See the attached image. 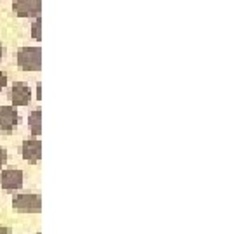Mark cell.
<instances>
[{"mask_svg": "<svg viewBox=\"0 0 250 234\" xmlns=\"http://www.w3.org/2000/svg\"><path fill=\"white\" fill-rule=\"evenodd\" d=\"M37 98L42 99V89H40V85H37Z\"/></svg>", "mask_w": 250, "mask_h": 234, "instance_id": "obj_13", "label": "cell"}, {"mask_svg": "<svg viewBox=\"0 0 250 234\" xmlns=\"http://www.w3.org/2000/svg\"><path fill=\"white\" fill-rule=\"evenodd\" d=\"M20 123V115L14 106H0V132L11 134Z\"/></svg>", "mask_w": 250, "mask_h": 234, "instance_id": "obj_4", "label": "cell"}, {"mask_svg": "<svg viewBox=\"0 0 250 234\" xmlns=\"http://www.w3.org/2000/svg\"><path fill=\"white\" fill-rule=\"evenodd\" d=\"M23 172L16 170V168H9V170L0 172V186L5 191H16V189H21L23 187Z\"/></svg>", "mask_w": 250, "mask_h": 234, "instance_id": "obj_5", "label": "cell"}, {"mask_svg": "<svg viewBox=\"0 0 250 234\" xmlns=\"http://www.w3.org/2000/svg\"><path fill=\"white\" fill-rule=\"evenodd\" d=\"M12 11L20 18H40L42 0H14Z\"/></svg>", "mask_w": 250, "mask_h": 234, "instance_id": "obj_3", "label": "cell"}, {"mask_svg": "<svg viewBox=\"0 0 250 234\" xmlns=\"http://www.w3.org/2000/svg\"><path fill=\"white\" fill-rule=\"evenodd\" d=\"M0 234H11V229H9V227L0 226Z\"/></svg>", "mask_w": 250, "mask_h": 234, "instance_id": "obj_12", "label": "cell"}, {"mask_svg": "<svg viewBox=\"0 0 250 234\" xmlns=\"http://www.w3.org/2000/svg\"><path fill=\"white\" fill-rule=\"evenodd\" d=\"M9 98H11L12 106H28L31 102V90L24 83H14L9 92Z\"/></svg>", "mask_w": 250, "mask_h": 234, "instance_id": "obj_7", "label": "cell"}, {"mask_svg": "<svg viewBox=\"0 0 250 234\" xmlns=\"http://www.w3.org/2000/svg\"><path fill=\"white\" fill-rule=\"evenodd\" d=\"M4 58V45H2V43H0V59Z\"/></svg>", "mask_w": 250, "mask_h": 234, "instance_id": "obj_14", "label": "cell"}, {"mask_svg": "<svg viewBox=\"0 0 250 234\" xmlns=\"http://www.w3.org/2000/svg\"><path fill=\"white\" fill-rule=\"evenodd\" d=\"M40 28H42V20H40V18H35V23H33V26H31V35H33L35 40H42Z\"/></svg>", "mask_w": 250, "mask_h": 234, "instance_id": "obj_9", "label": "cell"}, {"mask_svg": "<svg viewBox=\"0 0 250 234\" xmlns=\"http://www.w3.org/2000/svg\"><path fill=\"white\" fill-rule=\"evenodd\" d=\"M5 85H7V75L4 71H0V90L4 89Z\"/></svg>", "mask_w": 250, "mask_h": 234, "instance_id": "obj_11", "label": "cell"}, {"mask_svg": "<svg viewBox=\"0 0 250 234\" xmlns=\"http://www.w3.org/2000/svg\"><path fill=\"white\" fill-rule=\"evenodd\" d=\"M21 155L30 163H37L42 158V142L39 139H26L21 144Z\"/></svg>", "mask_w": 250, "mask_h": 234, "instance_id": "obj_6", "label": "cell"}, {"mask_svg": "<svg viewBox=\"0 0 250 234\" xmlns=\"http://www.w3.org/2000/svg\"><path fill=\"white\" fill-rule=\"evenodd\" d=\"M28 123H30L31 136L33 137L40 136V134H42V111H40V109L31 111L30 117H28Z\"/></svg>", "mask_w": 250, "mask_h": 234, "instance_id": "obj_8", "label": "cell"}, {"mask_svg": "<svg viewBox=\"0 0 250 234\" xmlns=\"http://www.w3.org/2000/svg\"><path fill=\"white\" fill-rule=\"evenodd\" d=\"M18 66L23 71H39L42 68V49L21 47L18 51Z\"/></svg>", "mask_w": 250, "mask_h": 234, "instance_id": "obj_2", "label": "cell"}, {"mask_svg": "<svg viewBox=\"0 0 250 234\" xmlns=\"http://www.w3.org/2000/svg\"><path fill=\"white\" fill-rule=\"evenodd\" d=\"M7 163V151L4 148H0V168Z\"/></svg>", "mask_w": 250, "mask_h": 234, "instance_id": "obj_10", "label": "cell"}, {"mask_svg": "<svg viewBox=\"0 0 250 234\" xmlns=\"http://www.w3.org/2000/svg\"><path fill=\"white\" fill-rule=\"evenodd\" d=\"M12 207L20 214H40L42 212V196L37 193H20L12 199Z\"/></svg>", "mask_w": 250, "mask_h": 234, "instance_id": "obj_1", "label": "cell"}]
</instances>
